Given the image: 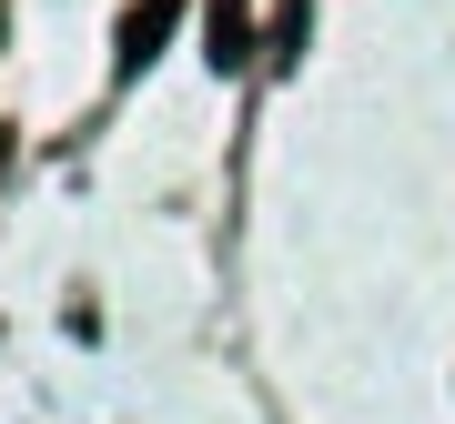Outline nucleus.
I'll return each mask as SVG.
<instances>
[{
	"instance_id": "obj_2",
	"label": "nucleus",
	"mask_w": 455,
	"mask_h": 424,
	"mask_svg": "<svg viewBox=\"0 0 455 424\" xmlns=\"http://www.w3.org/2000/svg\"><path fill=\"white\" fill-rule=\"evenodd\" d=\"M253 61V20H243V0H212V71H243Z\"/></svg>"
},
{
	"instance_id": "obj_1",
	"label": "nucleus",
	"mask_w": 455,
	"mask_h": 424,
	"mask_svg": "<svg viewBox=\"0 0 455 424\" xmlns=\"http://www.w3.org/2000/svg\"><path fill=\"white\" fill-rule=\"evenodd\" d=\"M172 20H182V0H132V20H122V71H142L152 51L172 41Z\"/></svg>"
}]
</instances>
